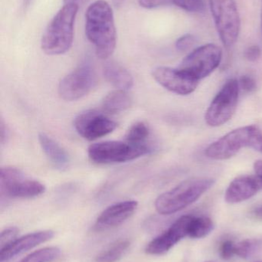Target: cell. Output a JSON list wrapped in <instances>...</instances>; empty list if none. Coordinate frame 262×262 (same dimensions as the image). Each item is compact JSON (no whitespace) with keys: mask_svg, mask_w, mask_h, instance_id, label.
I'll return each instance as SVG.
<instances>
[{"mask_svg":"<svg viewBox=\"0 0 262 262\" xmlns=\"http://www.w3.org/2000/svg\"><path fill=\"white\" fill-rule=\"evenodd\" d=\"M86 35L95 48L97 57L106 60L116 47L117 33L113 11L109 3L96 0L86 12Z\"/></svg>","mask_w":262,"mask_h":262,"instance_id":"cell-1","label":"cell"},{"mask_svg":"<svg viewBox=\"0 0 262 262\" xmlns=\"http://www.w3.org/2000/svg\"><path fill=\"white\" fill-rule=\"evenodd\" d=\"M78 10L77 3H66L55 14L42 36L41 48L45 53L63 55L71 49Z\"/></svg>","mask_w":262,"mask_h":262,"instance_id":"cell-2","label":"cell"},{"mask_svg":"<svg viewBox=\"0 0 262 262\" xmlns=\"http://www.w3.org/2000/svg\"><path fill=\"white\" fill-rule=\"evenodd\" d=\"M215 183L214 179L208 177L184 180L173 189L161 194L155 200V209L161 215L176 213L195 203Z\"/></svg>","mask_w":262,"mask_h":262,"instance_id":"cell-3","label":"cell"},{"mask_svg":"<svg viewBox=\"0 0 262 262\" xmlns=\"http://www.w3.org/2000/svg\"><path fill=\"white\" fill-rule=\"evenodd\" d=\"M246 147L262 154V131L258 126H245L230 131L211 143L206 148L205 154L212 160H226Z\"/></svg>","mask_w":262,"mask_h":262,"instance_id":"cell-4","label":"cell"},{"mask_svg":"<svg viewBox=\"0 0 262 262\" xmlns=\"http://www.w3.org/2000/svg\"><path fill=\"white\" fill-rule=\"evenodd\" d=\"M147 144H133L125 141H105L89 146L88 155L98 164L125 163L149 154Z\"/></svg>","mask_w":262,"mask_h":262,"instance_id":"cell-5","label":"cell"},{"mask_svg":"<svg viewBox=\"0 0 262 262\" xmlns=\"http://www.w3.org/2000/svg\"><path fill=\"white\" fill-rule=\"evenodd\" d=\"M221 42L230 49L239 35L241 20L235 0H209Z\"/></svg>","mask_w":262,"mask_h":262,"instance_id":"cell-6","label":"cell"},{"mask_svg":"<svg viewBox=\"0 0 262 262\" xmlns=\"http://www.w3.org/2000/svg\"><path fill=\"white\" fill-rule=\"evenodd\" d=\"M239 90V84L235 78L226 81L206 111L205 120L208 125L220 127L232 118L238 105Z\"/></svg>","mask_w":262,"mask_h":262,"instance_id":"cell-7","label":"cell"},{"mask_svg":"<svg viewBox=\"0 0 262 262\" xmlns=\"http://www.w3.org/2000/svg\"><path fill=\"white\" fill-rule=\"evenodd\" d=\"M223 50L215 44L200 46L182 61L178 69L200 81L210 75L221 64Z\"/></svg>","mask_w":262,"mask_h":262,"instance_id":"cell-8","label":"cell"},{"mask_svg":"<svg viewBox=\"0 0 262 262\" xmlns=\"http://www.w3.org/2000/svg\"><path fill=\"white\" fill-rule=\"evenodd\" d=\"M0 186L2 193L10 198H34L46 191L43 183L26 177L19 169L13 166L1 168Z\"/></svg>","mask_w":262,"mask_h":262,"instance_id":"cell-9","label":"cell"},{"mask_svg":"<svg viewBox=\"0 0 262 262\" xmlns=\"http://www.w3.org/2000/svg\"><path fill=\"white\" fill-rule=\"evenodd\" d=\"M96 82L95 70L90 63L86 61L60 81L58 95L65 101H77L90 93Z\"/></svg>","mask_w":262,"mask_h":262,"instance_id":"cell-10","label":"cell"},{"mask_svg":"<svg viewBox=\"0 0 262 262\" xmlns=\"http://www.w3.org/2000/svg\"><path fill=\"white\" fill-rule=\"evenodd\" d=\"M117 123L101 112L86 111L74 120V127L83 138L92 141L113 132Z\"/></svg>","mask_w":262,"mask_h":262,"instance_id":"cell-11","label":"cell"},{"mask_svg":"<svg viewBox=\"0 0 262 262\" xmlns=\"http://www.w3.org/2000/svg\"><path fill=\"white\" fill-rule=\"evenodd\" d=\"M152 74L154 79L162 87L178 95L193 93L199 84V81L178 68L172 69L160 66L153 69Z\"/></svg>","mask_w":262,"mask_h":262,"instance_id":"cell-12","label":"cell"},{"mask_svg":"<svg viewBox=\"0 0 262 262\" xmlns=\"http://www.w3.org/2000/svg\"><path fill=\"white\" fill-rule=\"evenodd\" d=\"M192 217V215H183L178 219L166 232L148 244L146 253L152 255H163L185 237L189 236V223Z\"/></svg>","mask_w":262,"mask_h":262,"instance_id":"cell-13","label":"cell"},{"mask_svg":"<svg viewBox=\"0 0 262 262\" xmlns=\"http://www.w3.org/2000/svg\"><path fill=\"white\" fill-rule=\"evenodd\" d=\"M137 208L138 202L135 200H126L109 206L97 219L94 230L103 232L120 226L135 213Z\"/></svg>","mask_w":262,"mask_h":262,"instance_id":"cell-14","label":"cell"},{"mask_svg":"<svg viewBox=\"0 0 262 262\" xmlns=\"http://www.w3.org/2000/svg\"><path fill=\"white\" fill-rule=\"evenodd\" d=\"M262 185L256 176H239L231 182L225 193V200L229 204L241 203L256 195Z\"/></svg>","mask_w":262,"mask_h":262,"instance_id":"cell-15","label":"cell"},{"mask_svg":"<svg viewBox=\"0 0 262 262\" xmlns=\"http://www.w3.org/2000/svg\"><path fill=\"white\" fill-rule=\"evenodd\" d=\"M53 236L54 232L52 231L46 230L28 234L21 238H16L7 247L2 249L0 252V262L10 261L17 255L52 239Z\"/></svg>","mask_w":262,"mask_h":262,"instance_id":"cell-16","label":"cell"},{"mask_svg":"<svg viewBox=\"0 0 262 262\" xmlns=\"http://www.w3.org/2000/svg\"><path fill=\"white\" fill-rule=\"evenodd\" d=\"M38 139L42 149L55 168L64 170L69 167L70 158L64 148L45 133H40Z\"/></svg>","mask_w":262,"mask_h":262,"instance_id":"cell-17","label":"cell"},{"mask_svg":"<svg viewBox=\"0 0 262 262\" xmlns=\"http://www.w3.org/2000/svg\"><path fill=\"white\" fill-rule=\"evenodd\" d=\"M103 75L106 81L118 90L126 91L133 86V77L130 72L115 61H108L103 66Z\"/></svg>","mask_w":262,"mask_h":262,"instance_id":"cell-18","label":"cell"},{"mask_svg":"<svg viewBox=\"0 0 262 262\" xmlns=\"http://www.w3.org/2000/svg\"><path fill=\"white\" fill-rule=\"evenodd\" d=\"M132 98L126 91L117 89L105 97L102 107L106 113L115 115L129 109L132 105Z\"/></svg>","mask_w":262,"mask_h":262,"instance_id":"cell-19","label":"cell"},{"mask_svg":"<svg viewBox=\"0 0 262 262\" xmlns=\"http://www.w3.org/2000/svg\"><path fill=\"white\" fill-rule=\"evenodd\" d=\"M129 239H120L112 243L96 257L97 262H115L121 259L130 248Z\"/></svg>","mask_w":262,"mask_h":262,"instance_id":"cell-20","label":"cell"},{"mask_svg":"<svg viewBox=\"0 0 262 262\" xmlns=\"http://www.w3.org/2000/svg\"><path fill=\"white\" fill-rule=\"evenodd\" d=\"M213 229V222L209 217L192 216L189 223V237L203 238L210 234Z\"/></svg>","mask_w":262,"mask_h":262,"instance_id":"cell-21","label":"cell"},{"mask_svg":"<svg viewBox=\"0 0 262 262\" xmlns=\"http://www.w3.org/2000/svg\"><path fill=\"white\" fill-rule=\"evenodd\" d=\"M149 127L144 122L135 123L132 124L125 136V140L133 144H146V140L149 137Z\"/></svg>","mask_w":262,"mask_h":262,"instance_id":"cell-22","label":"cell"},{"mask_svg":"<svg viewBox=\"0 0 262 262\" xmlns=\"http://www.w3.org/2000/svg\"><path fill=\"white\" fill-rule=\"evenodd\" d=\"M60 255V249L56 247H47L35 251L25 257L19 262H52Z\"/></svg>","mask_w":262,"mask_h":262,"instance_id":"cell-23","label":"cell"},{"mask_svg":"<svg viewBox=\"0 0 262 262\" xmlns=\"http://www.w3.org/2000/svg\"><path fill=\"white\" fill-rule=\"evenodd\" d=\"M258 241L254 239H246L235 243V254L241 258H250L258 247Z\"/></svg>","mask_w":262,"mask_h":262,"instance_id":"cell-24","label":"cell"},{"mask_svg":"<svg viewBox=\"0 0 262 262\" xmlns=\"http://www.w3.org/2000/svg\"><path fill=\"white\" fill-rule=\"evenodd\" d=\"M172 4L189 12H201L205 9L204 0H172Z\"/></svg>","mask_w":262,"mask_h":262,"instance_id":"cell-25","label":"cell"},{"mask_svg":"<svg viewBox=\"0 0 262 262\" xmlns=\"http://www.w3.org/2000/svg\"><path fill=\"white\" fill-rule=\"evenodd\" d=\"M18 229L15 227L7 228L1 232L0 235V250L7 247L17 238Z\"/></svg>","mask_w":262,"mask_h":262,"instance_id":"cell-26","label":"cell"},{"mask_svg":"<svg viewBox=\"0 0 262 262\" xmlns=\"http://www.w3.org/2000/svg\"><path fill=\"white\" fill-rule=\"evenodd\" d=\"M195 38L191 34H186L178 38L175 42V48L180 52H186L195 45Z\"/></svg>","mask_w":262,"mask_h":262,"instance_id":"cell-27","label":"cell"},{"mask_svg":"<svg viewBox=\"0 0 262 262\" xmlns=\"http://www.w3.org/2000/svg\"><path fill=\"white\" fill-rule=\"evenodd\" d=\"M235 243L232 240H226L220 246V255L225 260L232 258L235 254Z\"/></svg>","mask_w":262,"mask_h":262,"instance_id":"cell-28","label":"cell"},{"mask_svg":"<svg viewBox=\"0 0 262 262\" xmlns=\"http://www.w3.org/2000/svg\"><path fill=\"white\" fill-rule=\"evenodd\" d=\"M238 84H239L240 89L247 93L255 92L257 88L256 81L252 77L249 75H243L240 78Z\"/></svg>","mask_w":262,"mask_h":262,"instance_id":"cell-29","label":"cell"},{"mask_svg":"<svg viewBox=\"0 0 262 262\" xmlns=\"http://www.w3.org/2000/svg\"><path fill=\"white\" fill-rule=\"evenodd\" d=\"M138 4L144 9H152L172 4V0H138Z\"/></svg>","mask_w":262,"mask_h":262,"instance_id":"cell-30","label":"cell"},{"mask_svg":"<svg viewBox=\"0 0 262 262\" xmlns=\"http://www.w3.org/2000/svg\"><path fill=\"white\" fill-rule=\"evenodd\" d=\"M261 51L259 46L254 45L248 48L245 52V58L251 62L258 61L261 57Z\"/></svg>","mask_w":262,"mask_h":262,"instance_id":"cell-31","label":"cell"},{"mask_svg":"<svg viewBox=\"0 0 262 262\" xmlns=\"http://www.w3.org/2000/svg\"><path fill=\"white\" fill-rule=\"evenodd\" d=\"M0 135H1L2 144H5L7 141L8 137H9V130H8L7 126L5 124L3 118H1V122H0Z\"/></svg>","mask_w":262,"mask_h":262,"instance_id":"cell-32","label":"cell"},{"mask_svg":"<svg viewBox=\"0 0 262 262\" xmlns=\"http://www.w3.org/2000/svg\"><path fill=\"white\" fill-rule=\"evenodd\" d=\"M254 170H255V176L258 177L262 185V160H256L254 163Z\"/></svg>","mask_w":262,"mask_h":262,"instance_id":"cell-33","label":"cell"},{"mask_svg":"<svg viewBox=\"0 0 262 262\" xmlns=\"http://www.w3.org/2000/svg\"><path fill=\"white\" fill-rule=\"evenodd\" d=\"M253 214L256 218L262 220V205L259 206H257L253 210Z\"/></svg>","mask_w":262,"mask_h":262,"instance_id":"cell-34","label":"cell"},{"mask_svg":"<svg viewBox=\"0 0 262 262\" xmlns=\"http://www.w3.org/2000/svg\"><path fill=\"white\" fill-rule=\"evenodd\" d=\"M125 1H126V0H112L114 5H115V6H117V7H118V6H121V5L123 4V3H124Z\"/></svg>","mask_w":262,"mask_h":262,"instance_id":"cell-35","label":"cell"},{"mask_svg":"<svg viewBox=\"0 0 262 262\" xmlns=\"http://www.w3.org/2000/svg\"><path fill=\"white\" fill-rule=\"evenodd\" d=\"M75 1H76V0H63V2H64L65 4H66V3H75Z\"/></svg>","mask_w":262,"mask_h":262,"instance_id":"cell-36","label":"cell"},{"mask_svg":"<svg viewBox=\"0 0 262 262\" xmlns=\"http://www.w3.org/2000/svg\"><path fill=\"white\" fill-rule=\"evenodd\" d=\"M30 1L31 0H24L25 5H26L25 6H27L30 3Z\"/></svg>","mask_w":262,"mask_h":262,"instance_id":"cell-37","label":"cell"},{"mask_svg":"<svg viewBox=\"0 0 262 262\" xmlns=\"http://www.w3.org/2000/svg\"><path fill=\"white\" fill-rule=\"evenodd\" d=\"M261 26H262V12H261Z\"/></svg>","mask_w":262,"mask_h":262,"instance_id":"cell-38","label":"cell"},{"mask_svg":"<svg viewBox=\"0 0 262 262\" xmlns=\"http://www.w3.org/2000/svg\"><path fill=\"white\" fill-rule=\"evenodd\" d=\"M206 262H214V261H206Z\"/></svg>","mask_w":262,"mask_h":262,"instance_id":"cell-39","label":"cell"},{"mask_svg":"<svg viewBox=\"0 0 262 262\" xmlns=\"http://www.w3.org/2000/svg\"><path fill=\"white\" fill-rule=\"evenodd\" d=\"M258 262H262V261H258Z\"/></svg>","mask_w":262,"mask_h":262,"instance_id":"cell-40","label":"cell"}]
</instances>
